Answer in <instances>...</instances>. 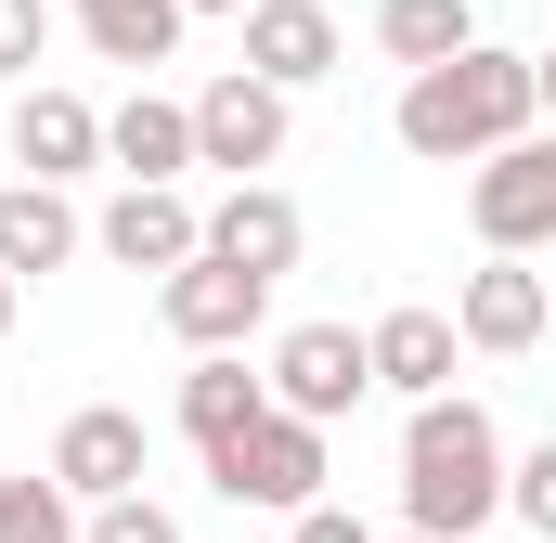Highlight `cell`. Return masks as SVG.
<instances>
[{"mask_svg": "<svg viewBox=\"0 0 556 543\" xmlns=\"http://www.w3.org/2000/svg\"><path fill=\"white\" fill-rule=\"evenodd\" d=\"M91 247L78 233V207H65V181H0V272L26 285V272H65Z\"/></svg>", "mask_w": 556, "mask_h": 543, "instance_id": "cell-14", "label": "cell"}, {"mask_svg": "<svg viewBox=\"0 0 556 543\" xmlns=\"http://www.w3.org/2000/svg\"><path fill=\"white\" fill-rule=\"evenodd\" d=\"M207 479H220V505H273V518L324 505V414L260 402L233 440H220V453H207Z\"/></svg>", "mask_w": 556, "mask_h": 543, "instance_id": "cell-3", "label": "cell"}, {"mask_svg": "<svg viewBox=\"0 0 556 543\" xmlns=\"http://www.w3.org/2000/svg\"><path fill=\"white\" fill-rule=\"evenodd\" d=\"M91 247H104L117 272H181L194 247H207V220L181 207V181H130V194L91 220Z\"/></svg>", "mask_w": 556, "mask_h": 543, "instance_id": "cell-9", "label": "cell"}, {"mask_svg": "<svg viewBox=\"0 0 556 543\" xmlns=\"http://www.w3.org/2000/svg\"><path fill=\"white\" fill-rule=\"evenodd\" d=\"M376 543H440V531H376Z\"/></svg>", "mask_w": 556, "mask_h": 543, "instance_id": "cell-28", "label": "cell"}, {"mask_svg": "<svg viewBox=\"0 0 556 543\" xmlns=\"http://www.w3.org/2000/svg\"><path fill=\"white\" fill-rule=\"evenodd\" d=\"M453 350H466V324H453V311H389V324H376V389L440 402V389H453Z\"/></svg>", "mask_w": 556, "mask_h": 543, "instance_id": "cell-15", "label": "cell"}, {"mask_svg": "<svg viewBox=\"0 0 556 543\" xmlns=\"http://www.w3.org/2000/svg\"><path fill=\"white\" fill-rule=\"evenodd\" d=\"M466 220H479V247H556V142L544 130H518V142H492L479 168H466Z\"/></svg>", "mask_w": 556, "mask_h": 543, "instance_id": "cell-4", "label": "cell"}, {"mask_svg": "<svg viewBox=\"0 0 556 543\" xmlns=\"http://www.w3.org/2000/svg\"><path fill=\"white\" fill-rule=\"evenodd\" d=\"M207 247L247 272H298V247H311V220H298V194H273V181H233L220 207H207Z\"/></svg>", "mask_w": 556, "mask_h": 543, "instance_id": "cell-13", "label": "cell"}, {"mask_svg": "<svg viewBox=\"0 0 556 543\" xmlns=\"http://www.w3.org/2000/svg\"><path fill=\"white\" fill-rule=\"evenodd\" d=\"M39 39H52V13H39V0H0V78H26Z\"/></svg>", "mask_w": 556, "mask_h": 543, "instance_id": "cell-23", "label": "cell"}, {"mask_svg": "<svg viewBox=\"0 0 556 543\" xmlns=\"http://www.w3.org/2000/svg\"><path fill=\"white\" fill-rule=\"evenodd\" d=\"M181 13H247V0H181Z\"/></svg>", "mask_w": 556, "mask_h": 543, "instance_id": "cell-26", "label": "cell"}, {"mask_svg": "<svg viewBox=\"0 0 556 543\" xmlns=\"http://www.w3.org/2000/svg\"><path fill=\"white\" fill-rule=\"evenodd\" d=\"M78 543H181V518H168V505H142V492H104Z\"/></svg>", "mask_w": 556, "mask_h": 543, "instance_id": "cell-21", "label": "cell"}, {"mask_svg": "<svg viewBox=\"0 0 556 543\" xmlns=\"http://www.w3.org/2000/svg\"><path fill=\"white\" fill-rule=\"evenodd\" d=\"M104 155H117L130 181H181V168H194V104H168V91H130V104L104 117Z\"/></svg>", "mask_w": 556, "mask_h": 543, "instance_id": "cell-16", "label": "cell"}, {"mask_svg": "<svg viewBox=\"0 0 556 543\" xmlns=\"http://www.w3.org/2000/svg\"><path fill=\"white\" fill-rule=\"evenodd\" d=\"M0 337H13V272H0Z\"/></svg>", "mask_w": 556, "mask_h": 543, "instance_id": "cell-27", "label": "cell"}, {"mask_svg": "<svg viewBox=\"0 0 556 543\" xmlns=\"http://www.w3.org/2000/svg\"><path fill=\"white\" fill-rule=\"evenodd\" d=\"M91 155H104V117H91L78 91H52V78L13 91V168H26V181H65V168H91Z\"/></svg>", "mask_w": 556, "mask_h": 543, "instance_id": "cell-12", "label": "cell"}, {"mask_svg": "<svg viewBox=\"0 0 556 543\" xmlns=\"http://www.w3.org/2000/svg\"><path fill=\"white\" fill-rule=\"evenodd\" d=\"M285 155V91L260 78V65H233V78H207L194 91V168H273Z\"/></svg>", "mask_w": 556, "mask_h": 543, "instance_id": "cell-7", "label": "cell"}, {"mask_svg": "<svg viewBox=\"0 0 556 543\" xmlns=\"http://www.w3.org/2000/svg\"><path fill=\"white\" fill-rule=\"evenodd\" d=\"M247 65H260L273 91L337 78V13H324V0H247Z\"/></svg>", "mask_w": 556, "mask_h": 543, "instance_id": "cell-10", "label": "cell"}, {"mask_svg": "<svg viewBox=\"0 0 556 543\" xmlns=\"http://www.w3.org/2000/svg\"><path fill=\"white\" fill-rule=\"evenodd\" d=\"M505 518V440H492V414L479 402H415V427H402V531H492Z\"/></svg>", "mask_w": 556, "mask_h": 543, "instance_id": "cell-2", "label": "cell"}, {"mask_svg": "<svg viewBox=\"0 0 556 543\" xmlns=\"http://www.w3.org/2000/svg\"><path fill=\"white\" fill-rule=\"evenodd\" d=\"M285 543H376V531H363L350 505H298V518H285Z\"/></svg>", "mask_w": 556, "mask_h": 543, "instance_id": "cell-24", "label": "cell"}, {"mask_svg": "<svg viewBox=\"0 0 556 543\" xmlns=\"http://www.w3.org/2000/svg\"><path fill=\"white\" fill-rule=\"evenodd\" d=\"M505 505H518V518H531V531L556 543V440L531 453V466H505Z\"/></svg>", "mask_w": 556, "mask_h": 543, "instance_id": "cell-22", "label": "cell"}, {"mask_svg": "<svg viewBox=\"0 0 556 543\" xmlns=\"http://www.w3.org/2000/svg\"><path fill=\"white\" fill-rule=\"evenodd\" d=\"M155 311H168V337H181V350H247V324L273 311V272L194 247L181 272H155Z\"/></svg>", "mask_w": 556, "mask_h": 543, "instance_id": "cell-5", "label": "cell"}, {"mask_svg": "<svg viewBox=\"0 0 556 543\" xmlns=\"http://www.w3.org/2000/svg\"><path fill=\"white\" fill-rule=\"evenodd\" d=\"M363 389H376V337H350V324H285L273 337V402L285 414H324L337 427Z\"/></svg>", "mask_w": 556, "mask_h": 543, "instance_id": "cell-6", "label": "cell"}, {"mask_svg": "<svg viewBox=\"0 0 556 543\" xmlns=\"http://www.w3.org/2000/svg\"><path fill=\"white\" fill-rule=\"evenodd\" d=\"M52 479H65L78 505H104V492H142V414H117V402L65 414V440H52Z\"/></svg>", "mask_w": 556, "mask_h": 543, "instance_id": "cell-11", "label": "cell"}, {"mask_svg": "<svg viewBox=\"0 0 556 543\" xmlns=\"http://www.w3.org/2000/svg\"><path fill=\"white\" fill-rule=\"evenodd\" d=\"M453 324H466V350L518 363V350H544V324H556V285H544V272H518V247H492V272H466Z\"/></svg>", "mask_w": 556, "mask_h": 543, "instance_id": "cell-8", "label": "cell"}, {"mask_svg": "<svg viewBox=\"0 0 556 543\" xmlns=\"http://www.w3.org/2000/svg\"><path fill=\"white\" fill-rule=\"evenodd\" d=\"M479 39V0H376V52L389 65H453Z\"/></svg>", "mask_w": 556, "mask_h": 543, "instance_id": "cell-18", "label": "cell"}, {"mask_svg": "<svg viewBox=\"0 0 556 543\" xmlns=\"http://www.w3.org/2000/svg\"><path fill=\"white\" fill-rule=\"evenodd\" d=\"M91 518H78V492L39 466V479H0V543H78Z\"/></svg>", "mask_w": 556, "mask_h": 543, "instance_id": "cell-20", "label": "cell"}, {"mask_svg": "<svg viewBox=\"0 0 556 543\" xmlns=\"http://www.w3.org/2000/svg\"><path fill=\"white\" fill-rule=\"evenodd\" d=\"M78 39H91L104 65H168V39H181V0H78Z\"/></svg>", "mask_w": 556, "mask_h": 543, "instance_id": "cell-19", "label": "cell"}, {"mask_svg": "<svg viewBox=\"0 0 556 543\" xmlns=\"http://www.w3.org/2000/svg\"><path fill=\"white\" fill-rule=\"evenodd\" d=\"M531 78H544V117H556V52H531Z\"/></svg>", "mask_w": 556, "mask_h": 543, "instance_id": "cell-25", "label": "cell"}, {"mask_svg": "<svg viewBox=\"0 0 556 543\" xmlns=\"http://www.w3.org/2000/svg\"><path fill=\"white\" fill-rule=\"evenodd\" d=\"M531 117H544V78L505 39H466L453 65H415L402 78V142H415L427 168H479L492 142H518Z\"/></svg>", "mask_w": 556, "mask_h": 543, "instance_id": "cell-1", "label": "cell"}, {"mask_svg": "<svg viewBox=\"0 0 556 543\" xmlns=\"http://www.w3.org/2000/svg\"><path fill=\"white\" fill-rule=\"evenodd\" d=\"M260 402H273V376H247L233 350H207V363L181 376V440H194V453H220V440H233Z\"/></svg>", "mask_w": 556, "mask_h": 543, "instance_id": "cell-17", "label": "cell"}]
</instances>
